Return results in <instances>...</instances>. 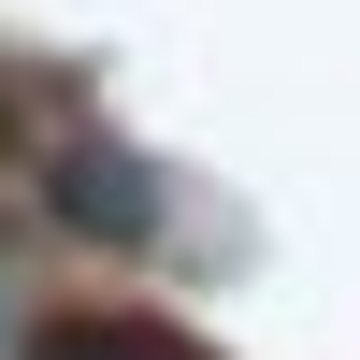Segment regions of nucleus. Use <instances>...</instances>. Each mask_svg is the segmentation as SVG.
<instances>
[{
	"mask_svg": "<svg viewBox=\"0 0 360 360\" xmlns=\"http://www.w3.org/2000/svg\"><path fill=\"white\" fill-rule=\"evenodd\" d=\"M58 217H86V231H115V245H130V231H144L130 159H115V144H72V159H58Z\"/></svg>",
	"mask_w": 360,
	"mask_h": 360,
	"instance_id": "obj_1",
	"label": "nucleus"
},
{
	"mask_svg": "<svg viewBox=\"0 0 360 360\" xmlns=\"http://www.w3.org/2000/svg\"><path fill=\"white\" fill-rule=\"evenodd\" d=\"M29 360H202V346H173V332H144V317H58Z\"/></svg>",
	"mask_w": 360,
	"mask_h": 360,
	"instance_id": "obj_2",
	"label": "nucleus"
}]
</instances>
